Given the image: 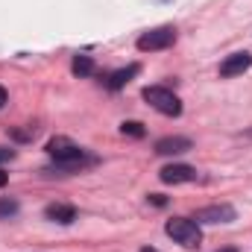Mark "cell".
<instances>
[{
    "label": "cell",
    "mask_w": 252,
    "mask_h": 252,
    "mask_svg": "<svg viewBox=\"0 0 252 252\" xmlns=\"http://www.w3.org/2000/svg\"><path fill=\"white\" fill-rule=\"evenodd\" d=\"M164 232H167L176 244H182L185 250H196V247L202 244V232H199V223H196V220L173 217V220H167Z\"/></svg>",
    "instance_id": "1"
},
{
    "label": "cell",
    "mask_w": 252,
    "mask_h": 252,
    "mask_svg": "<svg viewBox=\"0 0 252 252\" xmlns=\"http://www.w3.org/2000/svg\"><path fill=\"white\" fill-rule=\"evenodd\" d=\"M144 100H147L156 112H161V115H167V118H179V115H182V103H179V97H176L170 88L150 85V88H144Z\"/></svg>",
    "instance_id": "2"
},
{
    "label": "cell",
    "mask_w": 252,
    "mask_h": 252,
    "mask_svg": "<svg viewBox=\"0 0 252 252\" xmlns=\"http://www.w3.org/2000/svg\"><path fill=\"white\" fill-rule=\"evenodd\" d=\"M47 153L56 158V164H62V167H76V164H82V158H85V153L73 144V141H67V138H53L50 144H47Z\"/></svg>",
    "instance_id": "3"
},
{
    "label": "cell",
    "mask_w": 252,
    "mask_h": 252,
    "mask_svg": "<svg viewBox=\"0 0 252 252\" xmlns=\"http://www.w3.org/2000/svg\"><path fill=\"white\" fill-rule=\"evenodd\" d=\"M173 41H176V30H173V27H161V30L144 32V35L138 38V50H141V53L167 50V47H173Z\"/></svg>",
    "instance_id": "4"
},
{
    "label": "cell",
    "mask_w": 252,
    "mask_h": 252,
    "mask_svg": "<svg viewBox=\"0 0 252 252\" xmlns=\"http://www.w3.org/2000/svg\"><path fill=\"white\" fill-rule=\"evenodd\" d=\"M158 179L164 185H182V182H193L196 179V170L188 167V164H167V167H161Z\"/></svg>",
    "instance_id": "5"
},
{
    "label": "cell",
    "mask_w": 252,
    "mask_h": 252,
    "mask_svg": "<svg viewBox=\"0 0 252 252\" xmlns=\"http://www.w3.org/2000/svg\"><path fill=\"white\" fill-rule=\"evenodd\" d=\"M232 220H235L232 205H208L196 211V223H232Z\"/></svg>",
    "instance_id": "6"
},
{
    "label": "cell",
    "mask_w": 252,
    "mask_h": 252,
    "mask_svg": "<svg viewBox=\"0 0 252 252\" xmlns=\"http://www.w3.org/2000/svg\"><path fill=\"white\" fill-rule=\"evenodd\" d=\"M190 147V138H182V135H170V138H161L156 144V153L158 156H179V153H188Z\"/></svg>",
    "instance_id": "7"
},
{
    "label": "cell",
    "mask_w": 252,
    "mask_h": 252,
    "mask_svg": "<svg viewBox=\"0 0 252 252\" xmlns=\"http://www.w3.org/2000/svg\"><path fill=\"white\" fill-rule=\"evenodd\" d=\"M250 64H252L250 53H232V56H226L223 64H220V76H238V73L250 70Z\"/></svg>",
    "instance_id": "8"
},
{
    "label": "cell",
    "mask_w": 252,
    "mask_h": 252,
    "mask_svg": "<svg viewBox=\"0 0 252 252\" xmlns=\"http://www.w3.org/2000/svg\"><path fill=\"white\" fill-rule=\"evenodd\" d=\"M47 220H53V223H73L76 220V208L73 205H67V202H53V205H47Z\"/></svg>",
    "instance_id": "9"
},
{
    "label": "cell",
    "mask_w": 252,
    "mask_h": 252,
    "mask_svg": "<svg viewBox=\"0 0 252 252\" xmlns=\"http://www.w3.org/2000/svg\"><path fill=\"white\" fill-rule=\"evenodd\" d=\"M135 73H138V64H129V67H124V70H115V73L106 79V85H109L112 91H121V88H124V85L132 79V76H135Z\"/></svg>",
    "instance_id": "10"
},
{
    "label": "cell",
    "mask_w": 252,
    "mask_h": 252,
    "mask_svg": "<svg viewBox=\"0 0 252 252\" xmlns=\"http://www.w3.org/2000/svg\"><path fill=\"white\" fill-rule=\"evenodd\" d=\"M70 70L76 73V76H88L91 70H94V62H91V56H76L73 64H70Z\"/></svg>",
    "instance_id": "11"
},
{
    "label": "cell",
    "mask_w": 252,
    "mask_h": 252,
    "mask_svg": "<svg viewBox=\"0 0 252 252\" xmlns=\"http://www.w3.org/2000/svg\"><path fill=\"white\" fill-rule=\"evenodd\" d=\"M121 132H124V135H132V138H144V126L138 124V121H126V124L121 126Z\"/></svg>",
    "instance_id": "12"
},
{
    "label": "cell",
    "mask_w": 252,
    "mask_h": 252,
    "mask_svg": "<svg viewBox=\"0 0 252 252\" xmlns=\"http://www.w3.org/2000/svg\"><path fill=\"white\" fill-rule=\"evenodd\" d=\"M18 211V202L15 199H0V217H12Z\"/></svg>",
    "instance_id": "13"
},
{
    "label": "cell",
    "mask_w": 252,
    "mask_h": 252,
    "mask_svg": "<svg viewBox=\"0 0 252 252\" xmlns=\"http://www.w3.org/2000/svg\"><path fill=\"white\" fill-rule=\"evenodd\" d=\"M150 202H153V205H164V196H161V193H153Z\"/></svg>",
    "instance_id": "14"
},
{
    "label": "cell",
    "mask_w": 252,
    "mask_h": 252,
    "mask_svg": "<svg viewBox=\"0 0 252 252\" xmlns=\"http://www.w3.org/2000/svg\"><path fill=\"white\" fill-rule=\"evenodd\" d=\"M3 158H12V150H0V161Z\"/></svg>",
    "instance_id": "15"
},
{
    "label": "cell",
    "mask_w": 252,
    "mask_h": 252,
    "mask_svg": "<svg viewBox=\"0 0 252 252\" xmlns=\"http://www.w3.org/2000/svg\"><path fill=\"white\" fill-rule=\"evenodd\" d=\"M3 103H6V88L0 85V106H3Z\"/></svg>",
    "instance_id": "16"
},
{
    "label": "cell",
    "mask_w": 252,
    "mask_h": 252,
    "mask_svg": "<svg viewBox=\"0 0 252 252\" xmlns=\"http://www.w3.org/2000/svg\"><path fill=\"white\" fill-rule=\"evenodd\" d=\"M6 179H9V176H6V173H3V170H0V188H3V185H6Z\"/></svg>",
    "instance_id": "17"
},
{
    "label": "cell",
    "mask_w": 252,
    "mask_h": 252,
    "mask_svg": "<svg viewBox=\"0 0 252 252\" xmlns=\"http://www.w3.org/2000/svg\"><path fill=\"white\" fill-rule=\"evenodd\" d=\"M141 252H158V250H153V247H144V250H141Z\"/></svg>",
    "instance_id": "18"
},
{
    "label": "cell",
    "mask_w": 252,
    "mask_h": 252,
    "mask_svg": "<svg viewBox=\"0 0 252 252\" xmlns=\"http://www.w3.org/2000/svg\"><path fill=\"white\" fill-rule=\"evenodd\" d=\"M220 252H235V250H220Z\"/></svg>",
    "instance_id": "19"
}]
</instances>
